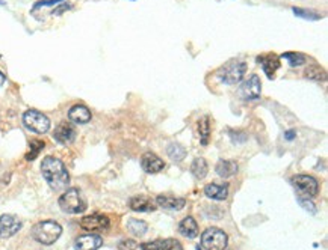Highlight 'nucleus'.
<instances>
[{
	"instance_id": "nucleus-1",
	"label": "nucleus",
	"mask_w": 328,
	"mask_h": 250,
	"mask_svg": "<svg viewBox=\"0 0 328 250\" xmlns=\"http://www.w3.org/2000/svg\"><path fill=\"white\" fill-rule=\"evenodd\" d=\"M41 174L53 190H62L70 183V175H68L67 168L59 158H54V157H45L42 160Z\"/></svg>"
},
{
	"instance_id": "nucleus-2",
	"label": "nucleus",
	"mask_w": 328,
	"mask_h": 250,
	"mask_svg": "<svg viewBox=\"0 0 328 250\" xmlns=\"http://www.w3.org/2000/svg\"><path fill=\"white\" fill-rule=\"evenodd\" d=\"M61 234H62V226L54 220H44L36 223L32 228V237L44 246H50L54 241H58Z\"/></svg>"
},
{
	"instance_id": "nucleus-3",
	"label": "nucleus",
	"mask_w": 328,
	"mask_h": 250,
	"mask_svg": "<svg viewBox=\"0 0 328 250\" xmlns=\"http://www.w3.org/2000/svg\"><path fill=\"white\" fill-rule=\"evenodd\" d=\"M59 207L67 214H79L86 210V201L77 189H70L59 198Z\"/></svg>"
},
{
	"instance_id": "nucleus-4",
	"label": "nucleus",
	"mask_w": 328,
	"mask_h": 250,
	"mask_svg": "<svg viewBox=\"0 0 328 250\" xmlns=\"http://www.w3.org/2000/svg\"><path fill=\"white\" fill-rule=\"evenodd\" d=\"M227 234L218 228H209L201 234V250H224L227 247Z\"/></svg>"
},
{
	"instance_id": "nucleus-5",
	"label": "nucleus",
	"mask_w": 328,
	"mask_h": 250,
	"mask_svg": "<svg viewBox=\"0 0 328 250\" xmlns=\"http://www.w3.org/2000/svg\"><path fill=\"white\" fill-rule=\"evenodd\" d=\"M23 124L26 125V128H29L30 131H33L36 134H44L50 130V119L38 110L24 112Z\"/></svg>"
},
{
	"instance_id": "nucleus-6",
	"label": "nucleus",
	"mask_w": 328,
	"mask_h": 250,
	"mask_svg": "<svg viewBox=\"0 0 328 250\" xmlns=\"http://www.w3.org/2000/svg\"><path fill=\"white\" fill-rule=\"evenodd\" d=\"M247 72V63L233 60L221 68L220 71V80L226 85H236L239 83Z\"/></svg>"
},
{
	"instance_id": "nucleus-7",
	"label": "nucleus",
	"mask_w": 328,
	"mask_h": 250,
	"mask_svg": "<svg viewBox=\"0 0 328 250\" xmlns=\"http://www.w3.org/2000/svg\"><path fill=\"white\" fill-rule=\"evenodd\" d=\"M291 183L298 190V193L303 195L306 199L313 198L319 193V183L310 175H297L291 180ZM303 196H300V198H303Z\"/></svg>"
},
{
	"instance_id": "nucleus-8",
	"label": "nucleus",
	"mask_w": 328,
	"mask_h": 250,
	"mask_svg": "<svg viewBox=\"0 0 328 250\" xmlns=\"http://www.w3.org/2000/svg\"><path fill=\"white\" fill-rule=\"evenodd\" d=\"M241 97L245 100V101H254V100H259L260 98V94H262V83H260V78L257 74H251L245 81L244 85L241 86Z\"/></svg>"
},
{
	"instance_id": "nucleus-9",
	"label": "nucleus",
	"mask_w": 328,
	"mask_h": 250,
	"mask_svg": "<svg viewBox=\"0 0 328 250\" xmlns=\"http://www.w3.org/2000/svg\"><path fill=\"white\" fill-rule=\"evenodd\" d=\"M109 219L103 214H91L80 220V228L88 232H100L109 228Z\"/></svg>"
},
{
	"instance_id": "nucleus-10",
	"label": "nucleus",
	"mask_w": 328,
	"mask_h": 250,
	"mask_svg": "<svg viewBox=\"0 0 328 250\" xmlns=\"http://www.w3.org/2000/svg\"><path fill=\"white\" fill-rule=\"evenodd\" d=\"M21 229V222L18 217L11 214H3L0 217V238H9Z\"/></svg>"
},
{
	"instance_id": "nucleus-11",
	"label": "nucleus",
	"mask_w": 328,
	"mask_h": 250,
	"mask_svg": "<svg viewBox=\"0 0 328 250\" xmlns=\"http://www.w3.org/2000/svg\"><path fill=\"white\" fill-rule=\"evenodd\" d=\"M76 128L70 124V122H61L54 131H53V137L56 142H59L61 145H70L76 140Z\"/></svg>"
},
{
	"instance_id": "nucleus-12",
	"label": "nucleus",
	"mask_w": 328,
	"mask_h": 250,
	"mask_svg": "<svg viewBox=\"0 0 328 250\" xmlns=\"http://www.w3.org/2000/svg\"><path fill=\"white\" fill-rule=\"evenodd\" d=\"M141 166L147 174H157L163 169L165 163L154 152H145L141 158Z\"/></svg>"
},
{
	"instance_id": "nucleus-13",
	"label": "nucleus",
	"mask_w": 328,
	"mask_h": 250,
	"mask_svg": "<svg viewBox=\"0 0 328 250\" xmlns=\"http://www.w3.org/2000/svg\"><path fill=\"white\" fill-rule=\"evenodd\" d=\"M101 246H103V238L100 235H94V234L82 235L74 243L76 250H97Z\"/></svg>"
},
{
	"instance_id": "nucleus-14",
	"label": "nucleus",
	"mask_w": 328,
	"mask_h": 250,
	"mask_svg": "<svg viewBox=\"0 0 328 250\" xmlns=\"http://www.w3.org/2000/svg\"><path fill=\"white\" fill-rule=\"evenodd\" d=\"M257 62L262 65L265 74L269 77V78H274V74L276 71L280 68V57L276 56L274 53H269V54H263V56H259L257 57Z\"/></svg>"
},
{
	"instance_id": "nucleus-15",
	"label": "nucleus",
	"mask_w": 328,
	"mask_h": 250,
	"mask_svg": "<svg viewBox=\"0 0 328 250\" xmlns=\"http://www.w3.org/2000/svg\"><path fill=\"white\" fill-rule=\"evenodd\" d=\"M91 112L86 106L83 104H76L68 110V118L74 124H86L91 121Z\"/></svg>"
},
{
	"instance_id": "nucleus-16",
	"label": "nucleus",
	"mask_w": 328,
	"mask_h": 250,
	"mask_svg": "<svg viewBox=\"0 0 328 250\" xmlns=\"http://www.w3.org/2000/svg\"><path fill=\"white\" fill-rule=\"evenodd\" d=\"M129 205L133 211L138 213H148L156 210V202H153L148 196H133Z\"/></svg>"
},
{
	"instance_id": "nucleus-17",
	"label": "nucleus",
	"mask_w": 328,
	"mask_h": 250,
	"mask_svg": "<svg viewBox=\"0 0 328 250\" xmlns=\"http://www.w3.org/2000/svg\"><path fill=\"white\" fill-rule=\"evenodd\" d=\"M156 205L162 207L163 210H170V211H180L185 205L186 201L183 198H171V196H157L156 199Z\"/></svg>"
},
{
	"instance_id": "nucleus-18",
	"label": "nucleus",
	"mask_w": 328,
	"mask_h": 250,
	"mask_svg": "<svg viewBox=\"0 0 328 250\" xmlns=\"http://www.w3.org/2000/svg\"><path fill=\"white\" fill-rule=\"evenodd\" d=\"M215 171L221 178H230L235 174H238L239 168H238V163L233 160H220Z\"/></svg>"
},
{
	"instance_id": "nucleus-19",
	"label": "nucleus",
	"mask_w": 328,
	"mask_h": 250,
	"mask_svg": "<svg viewBox=\"0 0 328 250\" xmlns=\"http://www.w3.org/2000/svg\"><path fill=\"white\" fill-rule=\"evenodd\" d=\"M204 195L210 199H215V201H224L227 199L229 196V187L224 184V186H220V184H207L204 187Z\"/></svg>"
},
{
	"instance_id": "nucleus-20",
	"label": "nucleus",
	"mask_w": 328,
	"mask_h": 250,
	"mask_svg": "<svg viewBox=\"0 0 328 250\" xmlns=\"http://www.w3.org/2000/svg\"><path fill=\"white\" fill-rule=\"evenodd\" d=\"M179 231L186 238H195L198 235V225H197V222L192 217H185L180 222Z\"/></svg>"
},
{
	"instance_id": "nucleus-21",
	"label": "nucleus",
	"mask_w": 328,
	"mask_h": 250,
	"mask_svg": "<svg viewBox=\"0 0 328 250\" xmlns=\"http://www.w3.org/2000/svg\"><path fill=\"white\" fill-rule=\"evenodd\" d=\"M304 75H306V78L316 80V81H324L325 77H327L324 68H322L321 65H316V63L309 65V66L306 68V71H304Z\"/></svg>"
},
{
	"instance_id": "nucleus-22",
	"label": "nucleus",
	"mask_w": 328,
	"mask_h": 250,
	"mask_svg": "<svg viewBox=\"0 0 328 250\" xmlns=\"http://www.w3.org/2000/svg\"><path fill=\"white\" fill-rule=\"evenodd\" d=\"M198 133H200V137H201V143L207 145L209 137H210V118L209 116H203L198 121Z\"/></svg>"
},
{
	"instance_id": "nucleus-23",
	"label": "nucleus",
	"mask_w": 328,
	"mask_h": 250,
	"mask_svg": "<svg viewBox=\"0 0 328 250\" xmlns=\"http://www.w3.org/2000/svg\"><path fill=\"white\" fill-rule=\"evenodd\" d=\"M207 163L204 158H195L192 161V166H191V172L194 174V177L197 180H203L206 175H207Z\"/></svg>"
},
{
	"instance_id": "nucleus-24",
	"label": "nucleus",
	"mask_w": 328,
	"mask_h": 250,
	"mask_svg": "<svg viewBox=\"0 0 328 250\" xmlns=\"http://www.w3.org/2000/svg\"><path fill=\"white\" fill-rule=\"evenodd\" d=\"M167 152H168L170 158L174 160V161H182L186 157V149L179 143H170Z\"/></svg>"
},
{
	"instance_id": "nucleus-25",
	"label": "nucleus",
	"mask_w": 328,
	"mask_h": 250,
	"mask_svg": "<svg viewBox=\"0 0 328 250\" xmlns=\"http://www.w3.org/2000/svg\"><path fill=\"white\" fill-rule=\"evenodd\" d=\"M127 229H129L133 235L142 237V235L147 232L148 226H147V223L142 222V220H135V219H132V220L127 222Z\"/></svg>"
},
{
	"instance_id": "nucleus-26",
	"label": "nucleus",
	"mask_w": 328,
	"mask_h": 250,
	"mask_svg": "<svg viewBox=\"0 0 328 250\" xmlns=\"http://www.w3.org/2000/svg\"><path fill=\"white\" fill-rule=\"evenodd\" d=\"M282 59H286L291 66H300V65H304L307 62V57L303 53H294V51L283 53Z\"/></svg>"
},
{
	"instance_id": "nucleus-27",
	"label": "nucleus",
	"mask_w": 328,
	"mask_h": 250,
	"mask_svg": "<svg viewBox=\"0 0 328 250\" xmlns=\"http://www.w3.org/2000/svg\"><path fill=\"white\" fill-rule=\"evenodd\" d=\"M294 14L304 18V20H321L322 15L315 12V11H309V9H303V8H292Z\"/></svg>"
},
{
	"instance_id": "nucleus-28",
	"label": "nucleus",
	"mask_w": 328,
	"mask_h": 250,
	"mask_svg": "<svg viewBox=\"0 0 328 250\" xmlns=\"http://www.w3.org/2000/svg\"><path fill=\"white\" fill-rule=\"evenodd\" d=\"M42 148H44V142H42V140H32V142H30V152L26 154V160H29V161L35 160L36 155L41 152Z\"/></svg>"
},
{
	"instance_id": "nucleus-29",
	"label": "nucleus",
	"mask_w": 328,
	"mask_h": 250,
	"mask_svg": "<svg viewBox=\"0 0 328 250\" xmlns=\"http://www.w3.org/2000/svg\"><path fill=\"white\" fill-rule=\"evenodd\" d=\"M162 250H183L182 244L174 240V238H168V240H163V247Z\"/></svg>"
},
{
	"instance_id": "nucleus-30",
	"label": "nucleus",
	"mask_w": 328,
	"mask_h": 250,
	"mask_svg": "<svg viewBox=\"0 0 328 250\" xmlns=\"http://www.w3.org/2000/svg\"><path fill=\"white\" fill-rule=\"evenodd\" d=\"M162 247H163V240H154V241L141 244L142 250H162Z\"/></svg>"
},
{
	"instance_id": "nucleus-31",
	"label": "nucleus",
	"mask_w": 328,
	"mask_h": 250,
	"mask_svg": "<svg viewBox=\"0 0 328 250\" xmlns=\"http://www.w3.org/2000/svg\"><path fill=\"white\" fill-rule=\"evenodd\" d=\"M138 243L135 240H123L118 243V250H136Z\"/></svg>"
},
{
	"instance_id": "nucleus-32",
	"label": "nucleus",
	"mask_w": 328,
	"mask_h": 250,
	"mask_svg": "<svg viewBox=\"0 0 328 250\" xmlns=\"http://www.w3.org/2000/svg\"><path fill=\"white\" fill-rule=\"evenodd\" d=\"M298 202H300V205L301 207H304L307 211H310L312 214H315L316 213V207L313 205V202L312 201H309V199H306V198H298Z\"/></svg>"
},
{
	"instance_id": "nucleus-33",
	"label": "nucleus",
	"mask_w": 328,
	"mask_h": 250,
	"mask_svg": "<svg viewBox=\"0 0 328 250\" xmlns=\"http://www.w3.org/2000/svg\"><path fill=\"white\" fill-rule=\"evenodd\" d=\"M230 136H232V140L235 142V143H244V142H247V134L245 133H241V131H230Z\"/></svg>"
},
{
	"instance_id": "nucleus-34",
	"label": "nucleus",
	"mask_w": 328,
	"mask_h": 250,
	"mask_svg": "<svg viewBox=\"0 0 328 250\" xmlns=\"http://www.w3.org/2000/svg\"><path fill=\"white\" fill-rule=\"evenodd\" d=\"M59 2H64V0H39V2L35 3L33 11L38 9V8H42V6H53V5H56V3H59Z\"/></svg>"
},
{
	"instance_id": "nucleus-35",
	"label": "nucleus",
	"mask_w": 328,
	"mask_h": 250,
	"mask_svg": "<svg viewBox=\"0 0 328 250\" xmlns=\"http://www.w3.org/2000/svg\"><path fill=\"white\" fill-rule=\"evenodd\" d=\"M67 9H71V3H64V5H61L58 9L53 11V15H59V14H62V12L67 11Z\"/></svg>"
},
{
	"instance_id": "nucleus-36",
	"label": "nucleus",
	"mask_w": 328,
	"mask_h": 250,
	"mask_svg": "<svg viewBox=\"0 0 328 250\" xmlns=\"http://www.w3.org/2000/svg\"><path fill=\"white\" fill-rule=\"evenodd\" d=\"M285 137H286L288 140H292V139L295 137V131H286V133H285Z\"/></svg>"
},
{
	"instance_id": "nucleus-37",
	"label": "nucleus",
	"mask_w": 328,
	"mask_h": 250,
	"mask_svg": "<svg viewBox=\"0 0 328 250\" xmlns=\"http://www.w3.org/2000/svg\"><path fill=\"white\" fill-rule=\"evenodd\" d=\"M198 250H201V249H198Z\"/></svg>"
}]
</instances>
